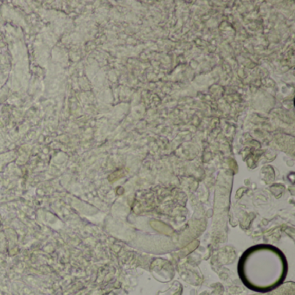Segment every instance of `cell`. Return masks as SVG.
Instances as JSON below:
<instances>
[{
  "mask_svg": "<svg viewBox=\"0 0 295 295\" xmlns=\"http://www.w3.org/2000/svg\"><path fill=\"white\" fill-rule=\"evenodd\" d=\"M152 273L156 280L162 282H169L174 276L173 268L167 263L153 265Z\"/></svg>",
  "mask_w": 295,
  "mask_h": 295,
  "instance_id": "cell-2",
  "label": "cell"
},
{
  "mask_svg": "<svg viewBox=\"0 0 295 295\" xmlns=\"http://www.w3.org/2000/svg\"><path fill=\"white\" fill-rule=\"evenodd\" d=\"M224 287L220 283H215L212 285L210 289L205 290V292H201L199 295H223Z\"/></svg>",
  "mask_w": 295,
  "mask_h": 295,
  "instance_id": "cell-5",
  "label": "cell"
},
{
  "mask_svg": "<svg viewBox=\"0 0 295 295\" xmlns=\"http://www.w3.org/2000/svg\"><path fill=\"white\" fill-rule=\"evenodd\" d=\"M183 286L178 282H172L168 289L164 292H159L158 295H182Z\"/></svg>",
  "mask_w": 295,
  "mask_h": 295,
  "instance_id": "cell-4",
  "label": "cell"
},
{
  "mask_svg": "<svg viewBox=\"0 0 295 295\" xmlns=\"http://www.w3.org/2000/svg\"><path fill=\"white\" fill-rule=\"evenodd\" d=\"M251 295H295L294 282H286L282 284L275 289L271 290L267 292H257Z\"/></svg>",
  "mask_w": 295,
  "mask_h": 295,
  "instance_id": "cell-3",
  "label": "cell"
},
{
  "mask_svg": "<svg viewBox=\"0 0 295 295\" xmlns=\"http://www.w3.org/2000/svg\"><path fill=\"white\" fill-rule=\"evenodd\" d=\"M238 271L248 288L257 292H269L281 286L286 278L287 261L275 248L253 247L242 257Z\"/></svg>",
  "mask_w": 295,
  "mask_h": 295,
  "instance_id": "cell-1",
  "label": "cell"
}]
</instances>
